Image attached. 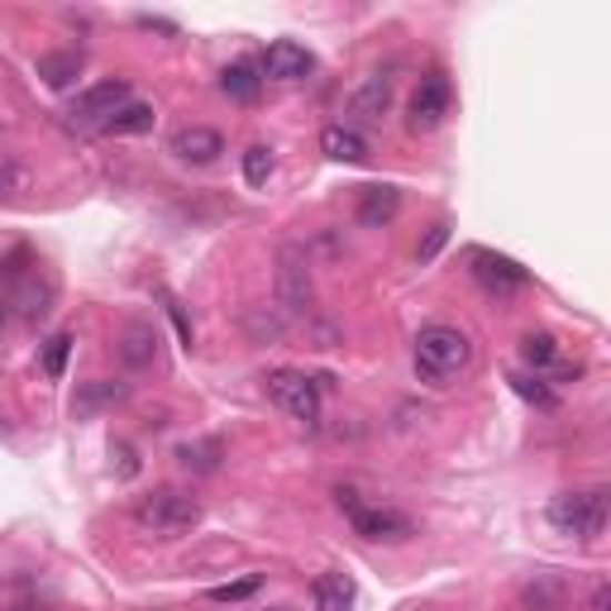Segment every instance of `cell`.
Listing matches in <instances>:
<instances>
[{
  "label": "cell",
  "instance_id": "6da1fadb",
  "mask_svg": "<svg viewBox=\"0 0 611 611\" xmlns=\"http://www.w3.org/2000/svg\"><path fill=\"white\" fill-rule=\"evenodd\" d=\"M473 363V344L459 325H425L415 334V373L435 388H449Z\"/></svg>",
  "mask_w": 611,
  "mask_h": 611
},
{
  "label": "cell",
  "instance_id": "7a4b0ae2",
  "mask_svg": "<svg viewBox=\"0 0 611 611\" xmlns=\"http://www.w3.org/2000/svg\"><path fill=\"white\" fill-rule=\"evenodd\" d=\"M134 521L158 540H177V535H187V530L201 525V502L182 488H158V492L134 502Z\"/></svg>",
  "mask_w": 611,
  "mask_h": 611
},
{
  "label": "cell",
  "instance_id": "3957f363",
  "mask_svg": "<svg viewBox=\"0 0 611 611\" xmlns=\"http://www.w3.org/2000/svg\"><path fill=\"white\" fill-rule=\"evenodd\" d=\"M607 492L592 488V492H564L550 502V525L559 530V535H573V540H598L607 530Z\"/></svg>",
  "mask_w": 611,
  "mask_h": 611
},
{
  "label": "cell",
  "instance_id": "277c9868",
  "mask_svg": "<svg viewBox=\"0 0 611 611\" xmlns=\"http://www.w3.org/2000/svg\"><path fill=\"white\" fill-rule=\"evenodd\" d=\"M340 507L349 511L353 535H363V540H373V544H401V540L415 535V521L401 517V511H392V507H368L353 492H340Z\"/></svg>",
  "mask_w": 611,
  "mask_h": 611
},
{
  "label": "cell",
  "instance_id": "5b68a950",
  "mask_svg": "<svg viewBox=\"0 0 611 611\" xmlns=\"http://www.w3.org/2000/svg\"><path fill=\"white\" fill-rule=\"evenodd\" d=\"M268 397L278 401L287 415H297V421H306V425L320 421V382L297 373V368H272V373H268Z\"/></svg>",
  "mask_w": 611,
  "mask_h": 611
},
{
  "label": "cell",
  "instance_id": "8992f818",
  "mask_svg": "<svg viewBox=\"0 0 611 611\" xmlns=\"http://www.w3.org/2000/svg\"><path fill=\"white\" fill-rule=\"evenodd\" d=\"M469 272H473V282L482 287V292H492V297H511V292H521V287L530 282V272L517 259L492 253V249H473L469 253Z\"/></svg>",
  "mask_w": 611,
  "mask_h": 611
},
{
  "label": "cell",
  "instance_id": "52a82bcc",
  "mask_svg": "<svg viewBox=\"0 0 611 611\" xmlns=\"http://www.w3.org/2000/svg\"><path fill=\"white\" fill-rule=\"evenodd\" d=\"M449 116V77L444 72H425L421 77V87H415L411 96V130L415 134H430V130H440Z\"/></svg>",
  "mask_w": 611,
  "mask_h": 611
},
{
  "label": "cell",
  "instance_id": "ba28073f",
  "mask_svg": "<svg viewBox=\"0 0 611 611\" xmlns=\"http://www.w3.org/2000/svg\"><path fill=\"white\" fill-rule=\"evenodd\" d=\"M278 301L292 315L311 311V263H306L301 249H282V259H278Z\"/></svg>",
  "mask_w": 611,
  "mask_h": 611
},
{
  "label": "cell",
  "instance_id": "9c48e42d",
  "mask_svg": "<svg viewBox=\"0 0 611 611\" xmlns=\"http://www.w3.org/2000/svg\"><path fill=\"white\" fill-rule=\"evenodd\" d=\"M311 72H315L311 48H301L292 39L268 43V53H263V77H268V82H301V77H311Z\"/></svg>",
  "mask_w": 611,
  "mask_h": 611
},
{
  "label": "cell",
  "instance_id": "30bf717a",
  "mask_svg": "<svg viewBox=\"0 0 611 611\" xmlns=\"http://www.w3.org/2000/svg\"><path fill=\"white\" fill-rule=\"evenodd\" d=\"M130 106V82H120V77H110V82H96L87 87L82 96H77V106H72V116L77 120H96V124H106L116 110Z\"/></svg>",
  "mask_w": 611,
  "mask_h": 611
},
{
  "label": "cell",
  "instance_id": "8fae6325",
  "mask_svg": "<svg viewBox=\"0 0 611 611\" xmlns=\"http://www.w3.org/2000/svg\"><path fill=\"white\" fill-rule=\"evenodd\" d=\"M388 106H392V77L388 72H368L359 87H353V101L349 110L359 116L363 124H378L382 116H388Z\"/></svg>",
  "mask_w": 611,
  "mask_h": 611
},
{
  "label": "cell",
  "instance_id": "7c38bea8",
  "mask_svg": "<svg viewBox=\"0 0 611 611\" xmlns=\"http://www.w3.org/2000/svg\"><path fill=\"white\" fill-rule=\"evenodd\" d=\"M172 153L182 158V163L206 168V163H216V158L224 153V139L216 130H206V124H187V130L172 134Z\"/></svg>",
  "mask_w": 611,
  "mask_h": 611
},
{
  "label": "cell",
  "instance_id": "4fadbf2b",
  "mask_svg": "<svg viewBox=\"0 0 611 611\" xmlns=\"http://www.w3.org/2000/svg\"><path fill=\"white\" fill-rule=\"evenodd\" d=\"M397 211H401V191L397 187H363L359 191V220L368 224V230H382Z\"/></svg>",
  "mask_w": 611,
  "mask_h": 611
},
{
  "label": "cell",
  "instance_id": "5bb4252c",
  "mask_svg": "<svg viewBox=\"0 0 611 611\" xmlns=\"http://www.w3.org/2000/svg\"><path fill=\"white\" fill-rule=\"evenodd\" d=\"M311 602H315V611H349L353 607V583L344 573H320L311 583Z\"/></svg>",
  "mask_w": 611,
  "mask_h": 611
},
{
  "label": "cell",
  "instance_id": "9a60e30c",
  "mask_svg": "<svg viewBox=\"0 0 611 611\" xmlns=\"http://www.w3.org/2000/svg\"><path fill=\"white\" fill-rule=\"evenodd\" d=\"M320 149H325L334 163H363L368 158V143L349 130V124H325V134H320Z\"/></svg>",
  "mask_w": 611,
  "mask_h": 611
},
{
  "label": "cell",
  "instance_id": "2e32d148",
  "mask_svg": "<svg viewBox=\"0 0 611 611\" xmlns=\"http://www.w3.org/2000/svg\"><path fill=\"white\" fill-rule=\"evenodd\" d=\"M153 106H143V101H130V106H124V110H116V116H110L106 124H101V130L106 134H149L153 130Z\"/></svg>",
  "mask_w": 611,
  "mask_h": 611
},
{
  "label": "cell",
  "instance_id": "e0dca14e",
  "mask_svg": "<svg viewBox=\"0 0 611 611\" xmlns=\"http://www.w3.org/2000/svg\"><path fill=\"white\" fill-rule=\"evenodd\" d=\"M259 87H263V77L249 68V62H234V68H224L220 72V91L224 96H234V101H253V96H259Z\"/></svg>",
  "mask_w": 611,
  "mask_h": 611
},
{
  "label": "cell",
  "instance_id": "ac0fdd59",
  "mask_svg": "<svg viewBox=\"0 0 611 611\" xmlns=\"http://www.w3.org/2000/svg\"><path fill=\"white\" fill-rule=\"evenodd\" d=\"M77 72H82V58L77 53H43L39 58V77L48 87H68Z\"/></svg>",
  "mask_w": 611,
  "mask_h": 611
},
{
  "label": "cell",
  "instance_id": "d6986e66",
  "mask_svg": "<svg viewBox=\"0 0 611 611\" xmlns=\"http://www.w3.org/2000/svg\"><path fill=\"white\" fill-rule=\"evenodd\" d=\"M521 359H525L530 368H554V359H559V340H554V334H544V330L525 334V340H521Z\"/></svg>",
  "mask_w": 611,
  "mask_h": 611
},
{
  "label": "cell",
  "instance_id": "ffe728a7",
  "mask_svg": "<svg viewBox=\"0 0 611 611\" xmlns=\"http://www.w3.org/2000/svg\"><path fill=\"white\" fill-rule=\"evenodd\" d=\"M120 353H124V363H134V368L153 363V330L149 325H130V330H124Z\"/></svg>",
  "mask_w": 611,
  "mask_h": 611
},
{
  "label": "cell",
  "instance_id": "44dd1931",
  "mask_svg": "<svg viewBox=\"0 0 611 611\" xmlns=\"http://www.w3.org/2000/svg\"><path fill=\"white\" fill-rule=\"evenodd\" d=\"M220 454H224L220 440H201V444H182V449H177V459H182L187 469H197V473H211L216 463H220Z\"/></svg>",
  "mask_w": 611,
  "mask_h": 611
},
{
  "label": "cell",
  "instance_id": "7402d4cb",
  "mask_svg": "<svg viewBox=\"0 0 611 611\" xmlns=\"http://www.w3.org/2000/svg\"><path fill=\"white\" fill-rule=\"evenodd\" d=\"M525 607L530 611H564V588L554 578H540L535 588H525Z\"/></svg>",
  "mask_w": 611,
  "mask_h": 611
},
{
  "label": "cell",
  "instance_id": "603a6c76",
  "mask_svg": "<svg viewBox=\"0 0 611 611\" xmlns=\"http://www.w3.org/2000/svg\"><path fill=\"white\" fill-rule=\"evenodd\" d=\"M20 191H29V172H24V163H14L10 153H0V201L20 197Z\"/></svg>",
  "mask_w": 611,
  "mask_h": 611
},
{
  "label": "cell",
  "instance_id": "cb8c5ba5",
  "mask_svg": "<svg viewBox=\"0 0 611 611\" xmlns=\"http://www.w3.org/2000/svg\"><path fill=\"white\" fill-rule=\"evenodd\" d=\"M68 353H72V334H53V340H48V349H43V373L53 378V382L68 373Z\"/></svg>",
  "mask_w": 611,
  "mask_h": 611
},
{
  "label": "cell",
  "instance_id": "d4e9b609",
  "mask_svg": "<svg viewBox=\"0 0 611 611\" xmlns=\"http://www.w3.org/2000/svg\"><path fill=\"white\" fill-rule=\"evenodd\" d=\"M124 397V382H96V388H87L82 397H77V411H96V407H106V401H120Z\"/></svg>",
  "mask_w": 611,
  "mask_h": 611
},
{
  "label": "cell",
  "instance_id": "484cf974",
  "mask_svg": "<svg viewBox=\"0 0 611 611\" xmlns=\"http://www.w3.org/2000/svg\"><path fill=\"white\" fill-rule=\"evenodd\" d=\"M268 172H272V153L263 149V143H253V149L244 153V182H249V187H263Z\"/></svg>",
  "mask_w": 611,
  "mask_h": 611
},
{
  "label": "cell",
  "instance_id": "4316f807",
  "mask_svg": "<svg viewBox=\"0 0 611 611\" xmlns=\"http://www.w3.org/2000/svg\"><path fill=\"white\" fill-rule=\"evenodd\" d=\"M259 583H263V573H249V578H239V583L211 588V602H244L249 592H259Z\"/></svg>",
  "mask_w": 611,
  "mask_h": 611
},
{
  "label": "cell",
  "instance_id": "83f0119b",
  "mask_svg": "<svg viewBox=\"0 0 611 611\" xmlns=\"http://www.w3.org/2000/svg\"><path fill=\"white\" fill-rule=\"evenodd\" d=\"M511 388H517L525 401H535V407H554V392L544 388L540 378H525V373H517V378H511Z\"/></svg>",
  "mask_w": 611,
  "mask_h": 611
},
{
  "label": "cell",
  "instance_id": "f1b7e54d",
  "mask_svg": "<svg viewBox=\"0 0 611 611\" xmlns=\"http://www.w3.org/2000/svg\"><path fill=\"white\" fill-rule=\"evenodd\" d=\"M444 239H449V230H444V224H435V230H430V239H425V244L415 249V253H421V263H430V259H435V253L444 249Z\"/></svg>",
  "mask_w": 611,
  "mask_h": 611
},
{
  "label": "cell",
  "instance_id": "f546056e",
  "mask_svg": "<svg viewBox=\"0 0 611 611\" xmlns=\"http://www.w3.org/2000/svg\"><path fill=\"white\" fill-rule=\"evenodd\" d=\"M168 311H172V320H177V334H182V344L191 349V325H187V315H182V306H177V301L168 297Z\"/></svg>",
  "mask_w": 611,
  "mask_h": 611
},
{
  "label": "cell",
  "instance_id": "4dcf8cb0",
  "mask_svg": "<svg viewBox=\"0 0 611 611\" xmlns=\"http://www.w3.org/2000/svg\"><path fill=\"white\" fill-rule=\"evenodd\" d=\"M611 607V592H607V583H598L592 588V611H607Z\"/></svg>",
  "mask_w": 611,
  "mask_h": 611
},
{
  "label": "cell",
  "instance_id": "1f68e13d",
  "mask_svg": "<svg viewBox=\"0 0 611 611\" xmlns=\"http://www.w3.org/2000/svg\"><path fill=\"white\" fill-rule=\"evenodd\" d=\"M268 611H287V607H268Z\"/></svg>",
  "mask_w": 611,
  "mask_h": 611
}]
</instances>
